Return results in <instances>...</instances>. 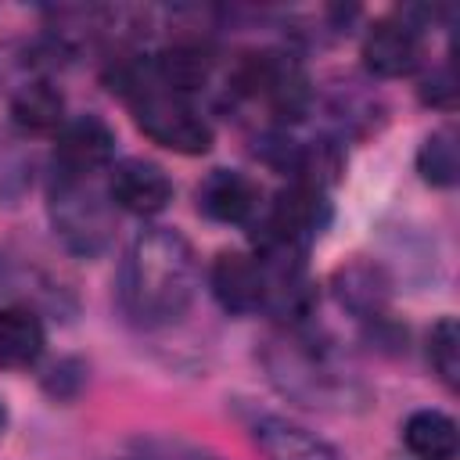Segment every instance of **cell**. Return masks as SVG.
Instances as JSON below:
<instances>
[{
	"mask_svg": "<svg viewBox=\"0 0 460 460\" xmlns=\"http://www.w3.org/2000/svg\"><path fill=\"white\" fill-rule=\"evenodd\" d=\"M0 428H4V402H0Z\"/></svg>",
	"mask_w": 460,
	"mask_h": 460,
	"instance_id": "21",
	"label": "cell"
},
{
	"mask_svg": "<svg viewBox=\"0 0 460 460\" xmlns=\"http://www.w3.org/2000/svg\"><path fill=\"white\" fill-rule=\"evenodd\" d=\"M147 65H151L155 86L187 97V93H194V90H201L208 83V75H212V50L201 40H194V36H180L169 47H162Z\"/></svg>",
	"mask_w": 460,
	"mask_h": 460,
	"instance_id": "13",
	"label": "cell"
},
{
	"mask_svg": "<svg viewBox=\"0 0 460 460\" xmlns=\"http://www.w3.org/2000/svg\"><path fill=\"white\" fill-rule=\"evenodd\" d=\"M108 198L133 216H158L172 201V180L151 158H122L108 169Z\"/></svg>",
	"mask_w": 460,
	"mask_h": 460,
	"instance_id": "9",
	"label": "cell"
},
{
	"mask_svg": "<svg viewBox=\"0 0 460 460\" xmlns=\"http://www.w3.org/2000/svg\"><path fill=\"white\" fill-rule=\"evenodd\" d=\"M331 295L345 313L359 320H381L392 302V277L374 259H352L331 273Z\"/></svg>",
	"mask_w": 460,
	"mask_h": 460,
	"instance_id": "11",
	"label": "cell"
},
{
	"mask_svg": "<svg viewBox=\"0 0 460 460\" xmlns=\"http://www.w3.org/2000/svg\"><path fill=\"white\" fill-rule=\"evenodd\" d=\"M198 291V259L172 226H147L126 248L119 270V305L140 327H162L187 313Z\"/></svg>",
	"mask_w": 460,
	"mask_h": 460,
	"instance_id": "1",
	"label": "cell"
},
{
	"mask_svg": "<svg viewBox=\"0 0 460 460\" xmlns=\"http://www.w3.org/2000/svg\"><path fill=\"white\" fill-rule=\"evenodd\" d=\"M417 172L431 187H453L460 180V137L453 126H442L424 137L417 151Z\"/></svg>",
	"mask_w": 460,
	"mask_h": 460,
	"instance_id": "17",
	"label": "cell"
},
{
	"mask_svg": "<svg viewBox=\"0 0 460 460\" xmlns=\"http://www.w3.org/2000/svg\"><path fill=\"white\" fill-rule=\"evenodd\" d=\"M198 208L230 226H252L262 212V187L237 169H212L198 187Z\"/></svg>",
	"mask_w": 460,
	"mask_h": 460,
	"instance_id": "10",
	"label": "cell"
},
{
	"mask_svg": "<svg viewBox=\"0 0 460 460\" xmlns=\"http://www.w3.org/2000/svg\"><path fill=\"white\" fill-rule=\"evenodd\" d=\"M402 442L420 460H453L460 449L456 420L442 410H417L402 424Z\"/></svg>",
	"mask_w": 460,
	"mask_h": 460,
	"instance_id": "16",
	"label": "cell"
},
{
	"mask_svg": "<svg viewBox=\"0 0 460 460\" xmlns=\"http://www.w3.org/2000/svg\"><path fill=\"white\" fill-rule=\"evenodd\" d=\"M420 101L431 104V108H442V111H453L456 104V79H453V68H435L424 83H420Z\"/></svg>",
	"mask_w": 460,
	"mask_h": 460,
	"instance_id": "19",
	"label": "cell"
},
{
	"mask_svg": "<svg viewBox=\"0 0 460 460\" xmlns=\"http://www.w3.org/2000/svg\"><path fill=\"white\" fill-rule=\"evenodd\" d=\"M262 367L288 399L313 410H356L367 399V388L352 377V370H345L327 345L298 327L266 341Z\"/></svg>",
	"mask_w": 460,
	"mask_h": 460,
	"instance_id": "2",
	"label": "cell"
},
{
	"mask_svg": "<svg viewBox=\"0 0 460 460\" xmlns=\"http://www.w3.org/2000/svg\"><path fill=\"white\" fill-rule=\"evenodd\" d=\"M47 212L54 223V234L61 244L75 255H97L108 248L111 230H115V205L108 190L93 183V176H50L47 190Z\"/></svg>",
	"mask_w": 460,
	"mask_h": 460,
	"instance_id": "3",
	"label": "cell"
},
{
	"mask_svg": "<svg viewBox=\"0 0 460 460\" xmlns=\"http://www.w3.org/2000/svg\"><path fill=\"white\" fill-rule=\"evenodd\" d=\"M226 90L237 101H262L270 108V115L280 122L302 119L309 111V101H313V86H309L302 65L284 50L241 54L234 72H230Z\"/></svg>",
	"mask_w": 460,
	"mask_h": 460,
	"instance_id": "4",
	"label": "cell"
},
{
	"mask_svg": "<svg viewBox=\"0 0 460 460\" xmlns=\"http://www.w3.org/2000/svg\"><path fill=\"white\" fill-rule=\"evenodd\" d=\"M22 187H25V158L7 137H0V198L18 194Z\"/></svg>",
	"mask_w": 460,
	"mask_h": 460,
	"instance_id": "20",
	"label": "cell"
},
{
	"mask_svg": "<svg viewBox=\"0 0 460 460\" xmlns=\"http://www.w3.org/2000/svg\"><path fill=\"white\" fill-rule=\"evenodd\" d=\"M208 288L226 313L248 316L266 309V266L255 252H219L208 266Z\"/></svg>",
	"mask_w": 460,
	"mask_h": 460,
	"instance_id": "8",
	"label": "cell"
},
{
	"mask_svg": "<svg viewBox=\"0 0 460 460\" xmlns=\"http://www.w3.org/2000/svg\"><path fill=\"white\" fill-rule=\"evenodd\" d=\"M428 359H431L438 381L449 392H456V385H460V327L453 316H442L428 331Z\"/></svg>",
	"mask_w": 460,
	"mask_h": 460,
	"instance_id": "18",
	"label": "cell"
},
{
	"mask_svg": "<svg viewBox=\"0 0 460 460\" xmlns=\"http://www.w3.org/2000/svg\"><path fill=\"white\" fill-rule=\"evenodd\" d=\"M363 65L377 79H399L410 75L420 65L424 43H420V25L410 22L406 14H388L377 18L367 36H363Z\"/></svg>",
	"mask_w": 460,
	"mask_h": 460,
	"instance_id": "7",
	"label": "cell"
},
{
	"mask_svg": "<svg viewBox=\"0 0 460 460\" xmlns=\"http://www.w3.org/2000/svg\"><path fill=\"white\" fill-rule=\"evenodd\" d=\"M47 331L29 305H4L0 309V367L25 370L43 356Z\"/></svg>",
	"mask_w": 460,
	"mask_h": 460,
	"instance_id": "14",
	"label": "cell"
},
{
	"mask_svg": "<svg viewBox=\"0 0 460 460\" xmlns=\"http://www.w3.org/2000/svg\"><path fill=\"white\" fill-rule=\"evenodd\" d=\"M129 108H133L137 129L158 147H169L176 155H205L212 147L208 119L180 93H169L151 83L137 97H129Z\"/></svg>",
	"mask_w": 460,
	"mask_h": 460,
	"instance_id": "5",
	"label": "cell"
},
{
	"mask_svg": "<svg viewBox=\"0 0 460 460\" xmlns=\"http://www.w3.org/2000/svg\"><path fill=\"white\" fill-rule=\"evenodd\" d=\"M11 122L22 133L43 137V133H58L65 126V97L58 86L50 83H25L14 97H11Z\"/></svg>",
	"mask_w": 460,
	"mask_h": 460,
	"instance_id": "15",
	"label": "cell"
},
{
	"mask_svg": "<svg viewBox=\"0 0 460 460\" xmlns=\"http://www.w3.org/2000/svg\"><path fill=\"white\" fill-rule=\"evenodd\" d=\"M248 431L266 460H345L338 446L277 413H255L248 420Z\"/></svg>",
	"mask_w": 460,
	"mask_h": 460,
	"instance_id": "12",
	"label": "cell"
},
{
	"mask_svg": "<svg viewBox=\"0 0 460 460\" xmlns=\"http://www.w3.org/2000/svg\"><path fill=\"white\" fill-rule=\"evenodd\" d=\"M115 158V129L101 115L68 119L54 137V172L65 176H97L111 169Z\"/></svg>",
	"mask_w": 460,
	"mask_h": 460,
	"instance_id": "6",
	"label": "cell"
}]
</instances>
